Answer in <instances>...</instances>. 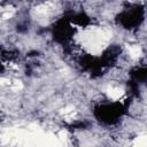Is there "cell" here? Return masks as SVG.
<instances>
[{
  "mask_svg": "<svg viewBox=\"0 0 147 147\" xmlns=\"http://www.w3.org/2000/svg\"><path fill=\"white\" fill-rule=\"evenodd\" d=\"M107 93H108V95H109L111 99L117 100V99H119V98L124 94V91H123L122 88L117 87V86H110V87H108Z\"/></svg>",
  "mask_w": 147,
  "mask_h": 147,
  "instance_id": "cell-1",
  "label": "cell"
},
{
  "mask_svg": "<svg viewBox=\"0 0 147 147\" xmlns=\"http://www.w3.org/2000/svg\"><path fill=\"white\" fill-rule=\"evenodd\" d=\"M134 147H146V138H145V136L138 137V139H136Z\"/></svg>",
  "mask_w": 147,
  "mask_h": 147,
  "instance_id": "cell-3",
  "label": "cell"
},
{
  "mask_svg": "<svg viewBox=\"0 0 147 147\" xmlns=\"http://www.w3.org/2000/svg\"><path fill=\"white\" fill-rule=\"evenodd\" d=\"M129 53L131 55V57L133 59H138L140 55H141V48L137 45H132L129 47Z\"/></svg>",
  "mask_w": 147,
  "mask_h": 147,
  "instance_id": "cell-2",
  "label": "cell"
}]
</instances>
